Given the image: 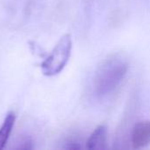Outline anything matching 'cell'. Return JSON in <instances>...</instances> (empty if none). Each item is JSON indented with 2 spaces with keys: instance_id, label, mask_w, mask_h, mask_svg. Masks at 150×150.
Returning <instances> with one entry per match:
<instances>
[{
  "instance_id": "cell-1",
  "label": "cell",
  "mask_w": 150,
  "mask_h": 150,
  "mask_svg": "<svg viewBox=\"0 0 150 150\" xmlns=\"http://www.w3.org/2000/svg\"><path fill=\"white\" fill-rule=\"evenodd\" d=\"M129 69L127 59L121 54H112L102 61L93 79V91L99 98L112 95L122 84Z\"/></svg>"
},
{
  "instance_id": "cell-3",
  "label": "cell",
  "mask_w": 150,
  "mask_h": 150,
  "mask_svg": "<svg viewBox=\"0 0 150 150\" xmlns=\"http://www.w3.org/2000/svg\"><path fill=\"white\" fill-rule=\"evenodd\" d=\"M131 144L134 149H140L150 144V120L137 123L131 134Z\"/></svg>"
},
{
  "instance_id": "cell-2",
  "label": "cell",
  "mask_w": 150,
  "mask_h": 150,
  "mask_svg": "<svg viewBox=\"0 0 150 150\" xmlns=\"http://www.w3.org/2000/svg\"><path fill=\"white\" fill-rule=\"evenodd\" d=\"M72 51L70 34H64L56 43L50 54L41 63V70L45 76H54L61 73L67 65Z\"/></svg>"
},
{
  "instance_id": "cell-4",
  "label": "cell",
  "mask_w": 150,
  "mask_h": 150,
  "mask_svg": "<svg viewBox=\"0 0 150 150\" xmlns=\"http://www.w3.org/2000/svg\"><path fill=\"white\" fill-rule=\"evenodd\" d=\"M86 148L91 150H102L107 149V129L105 126H98L90 135Z\"/></svg>"
},
{
  "instance_id": "cell-5",
  "label": "cell",
  "mask_w": 150,
  "mask_h": 150,
  "mask_svg": "<svg viewBox=\"0 0 150 150\" xmlns=\"http://www.w3.org/2000/svg\"><path fill=\"white\" fill-rule=\"evenodd\" d=\"M15 119L16 117L14 112H9L5 116L2 126L0 127V150L4 149L8 142V140L14 127Z\"/></svg>"
}]
</instances>
